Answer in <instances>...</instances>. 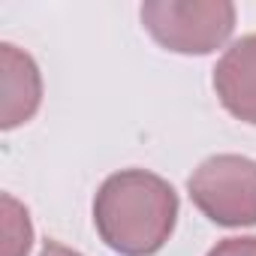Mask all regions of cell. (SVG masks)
Wrapping results in <instances>:
<instances>
[{
  "label": "cell",
  "instance_id": "7",
  "mask_svg": "<svg viewBox=\"0 0 256 256\" xmlns=\"http://www.w3.org/2000/svg\"><path fill=\"white\" fill-rule=\"evenodd\" d=\"M208 256H256V235L223 238L208 250Z\"/></svg>",
  "mask_w": 256,
  "mask_h": 256
},
{
  "label": "cell",
  "instance_id": "3",
  "mask_svg": "<svg viewBox=\"0 0 256 256\" xmlns=\"http://www.w3.org/2000/svg\"><path fill=\"white\" fill-rule=\"evenodd\" d=\"M190 202L217 226H256V160L244 154H214L187 178Z\"/></svg>",
  "mask_w": 256,
  "mask_h": 256
},
{
  "label": "cell",
  "instance_id": "8",
  "mask_svg": "<svg viewBox=\"0 0 256 256\" xmlns=\"http://www.w3.org/2000/svg\"><path fill=\"white\" fill-rule=\"evenodd\" d=\"M40 256H82L78 250H72V247H66V244H60V241H46L42 244V250H40Z\"/></svg>",
  "mask_w": 256,
  "mask_h": 256
},
{
  "label": "cell",
  "instance_id": "5",
  "mask_svg": "<svg viewBox=\"0 0 256 256\" xmlns=\"http://www.w3.org/2000/svg\"><path fill=\"white\" fill-rule=\"evenodd\" d=\"M0 70H4L0 72V94H4L0 126L16 130L28 124L42 106V76L36 60L12 42L0 46Z\"/></svg>",
  "mask_w": 256,
  "mask_h": 256
},
{
  "label": "cell",
  "instance_id": "6",
  "mask_svg": "<svg viewBox=\"0 0 256 256\" xmlns=\"http://www.w3.org/2000/svg\"><path fill=\"white\" fill-rule=\"evenodd\" d=\"M0 217H4V256H28L34 247L30 211L10 193L0 196Z\"/></svg>",
  "mask_w": 256,
  "mask_h": 256
},
{
  "label": "cell",
  "instance_id": "2",
  "mask_svg": "<svg viewBox=\"0 0 256 256\" xmlns=\"http://www.w3.org/2000/svg\"><path fill=\"white\" fill-rule=\"evenodd\" d=\"M139 18L151 40L172 54H211L235 30L229 0H145Z\"/></svg>",
  "mask_w": 256,
  "mask_h": 256
},
{
  "label": "cell",
  "instance_id": "4",
  "mask_svg": "<svg viewBox=\"0 0 256 256\" xmlns=\"http://www.w3.org/2000/svg\"><path fill=\"white\" fill-rule=\"evenodd\" d=\"M220 106L241 124L256 126V34L235 40L211 76Z\"/></svg>",
  "mask_w": 256,
  "mask_h": 256
},
{
  "label": "cell",
  "instance_id": "1",
  "mask_svg": "<svg viewBox=\"0 0 256 256\" xmlns=\"http://www.w3.org/2000/svg\"><path fill=\"white\" fill-rule=\"evenodd\" d=\"M175 187L148 169H120L94 196V229L120 256H154L178 223Z\"/></svg>",
  "mask_w": 256,
  "mask_h": 256
}]
</instances>
